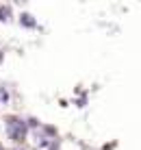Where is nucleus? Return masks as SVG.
<instances>
[{"label":"nucleus","mask_w":141,"mask_h":150,"mask_svg":"<svg viewBox=\"0 0 141 150\" xmlns=\"http://www.w3.org/2000/svg\"><path fill=\"white\" fill-rule=\"evenodd\" d=\"M0 61H2V52H0Z\"/></svg>","instance_id":"39448f33"},{"label":"nucleus","mask_w":141,"mask_h":150,"mask_svg":"<svg viewBox=\"0 0 141 150\" xmlns=\"http://www.w3.org/2000/svg\"><path fill=\"white\" fill-rule=\"evenodd\" d=\"M20 24L26 26V28H35V26H37V22L33 20V15H30V13H22V15H20Z\"/></svg>","instance_id":"f03ea898"},{"label":"nucleus","mask_w":141,"mask_h":150,"mask_svg":"<svg viewBox=\"0 0 141 150\" xmlns=\"http://www.w3.org/2000/svg\"><path fill=\"white\" fill-rule=\"evenodd\" d=\"M15 150H24V148H15Z\"/></svg>","instance_id":"423d86ee"},{"label":"nucleus","mask_w":141,"mask_h":150,"mask_svg":"<svg viewBox=\"0 0 141 150\" xmlns=\"http://www.w3.org/2000/svg\"><path fill=\"white\" fill-rule=\"evenodd\" d=\"M9 20H11V7L0 4V22H9Z\"/></svg>","instance_id":"7ed1b4c3"},{"label":"nucleus","mask_w":141,"mask_h":150,"mask_svg":"<svg viewBox=\"0 0 141 150\" xmlns=\"http://www.w3.org/2000/svg\"><path fill=\"white\" fill-rule=\"evenodd\" d=\"M0 150H4V146H2V144H0Z\"/></svg>","instance_id":"20e7f679"},{"label":"nucleus","mask_w":141,"mask_h":150,"mask_svg":"<svg viewBox=\"0 0 141 150\" xmlns=\"http://www.w3.org/2000/svg\"><path fill=\"white\" fill-rule=\"evenodd\" d=\"M4 128H7L9 139L15 142V144H22L26 139V135H28V124L18 115H7L4 117Z\"/></svg>","instance_id":"f257e3e1"}]
</instances>
